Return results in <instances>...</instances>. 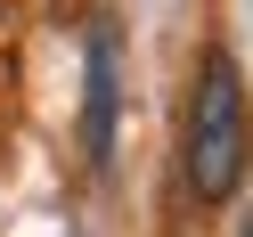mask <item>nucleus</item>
Segmentation results:
<instances>
[{"label": "nucleus", "mask_w": 253, "mask_h": 237, "mask_svg": "<svg viewBox=\"0 0 253 237\" xmlns=\"http://www.w3.org/2000/svg\"><path fill=\"white\" fill-rule=\"evenodd\" d=\"M253 164V115H245V74L229 49H204L196 66V106H188V180L204 204H229Z\"/></svg>", "instance_id": "obj_1"}, {"label": "nucleus", "mask_w": 253, "mask_h": 237, "mask_svg": "<svg viewBox=\"0 0 253 237\" xmlns=\"http://www.w3.org/2000/svg\"><path fill=\"white\" fill-rule=\"evenodd\" d=\"M82 147L90 164H106L115 155V33H90V123H82Z\"/></svg>", "instance_id": "obj_2"}, {"label": "nucleus", "mask_w": 253, "mask_h": 237, "mask_svg": "<svg viewBox=\"0 0 253 237\" xmlns=\"http://www.w3.org/2000/svg\"><path fill=\"white\" fill-rule=\"evenodd\" d=\"M237 237H253V221H245V229H237Z\"/></svg>", "instance_id": "obj_3"}]
</instances>
